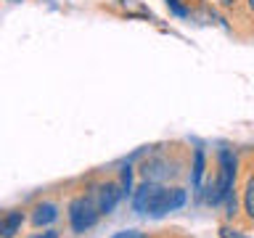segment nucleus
<instances>
[{
  "label": "nucleus",
  "instance_id": "nucleus-1",
  "mask_svg": "<svg viewBox=\"0 0 254 238\" xmlns=\"http://www.w3.org/2000/svg\"><path fill=\"white\" fill-rule=\"evenodd\" d=\"M98 206L93 204V198H74L69 206V222H71V230L74 233H85V230H90L95 225V220H98Z\"/></svg>",
  "mask_w": 254,
  "mask_h": 238
},
{
  "label": "nucleus",
  "instance_id": "nucleus-2",
  "mask_svg": "<svg viewBox=\"0 0 254 238\" xmlns=\"http://www.w3.org/2000/svg\"><path fill=\"white\" fill-rule=\"evenodd\" d=\"M186 204V190L183 188H162L159 185V190L154 193V198H151V204H148V212L151 217H164L167 212H175V209H180V206Z\"/></svg>",
  "mask_w": 254,
  "mask_h": 238
},
{
  "label": "nucleus",
  "instance_id": "nucleus-3",
  "mask_svg": "<svg viewBox=\"0 0 254 238\" xmlns=\"http://www.w3.org/2000/svg\"><path fill=\"white\" fill-rule=\"evenodd\" d=\"M233 182H236V159L230 151L222 148L220 151V180H217L222 201H230V198H233Z\"/></svg>",
  "mask_w": 254,
  "mask_h": 238
},
{
  "label": "nucleus",
  "instance_id": "nucleus-4",
  "mask_svg": "<svg viewBox=\"0 0 254 238\" xmlns=\"http://www.w3.org/2000/svg\"><path fill=\"white\" fill-rule=\"evenodd\" d=\"M119 198H122V188H119L117 182H106V185H101V190H98V209L103 214L114 212Z\"/></svg>",
  "mask_w": 254,
  "mask_h": 238
},
{
  "label": "nucleus",
  "instance_id": "nucleus-5",
  "mask_svg": "<svg viewBox=\"0 0 254 238\" xmlns=\"http://www.w3.org/2000/svg\"><path fill=\"white\" fill-rule=\"evenodd\" d=\"M159 190L156 182H151L146 180L143 185L135 190V196H132V206H135V212H140V214H146L148 212V204H151V198H154V193Z\"/></svg>",
  "mask_w": 254,
  "mask_h": 238
},
{
  "label": "nucleus",
  "instance_id": "nucleus-6",
  "mask_svg": "<svg viewBox=\"0 0 254 238\" xmlns=\"http://www.w3.org/2000/svg\"><path fill=\"white\" fill-rule=\"evenodd\" d=\"M59 217V209H56V204H40L37 209H35V214H32V222L40 228V225H51V222Z\"/></svg>",
  "mask_w": 254,
  "mask_h": 238
},
{
  "label": "nucleus",
  "instance_id": "nucleus-7",
  "mask_svg": "<svg viewBox=\"0 0 254 238\" xmlns=\"http://www.w3.org/2000/svg\"><path fill=\"white\" fill-rule=\"evenodd\" d=\"M21 212H8L5 214V220H3V225H0V233H3V238H13L16 236V230L21 228Z\"/></svg>",
  "mask_w": 254,
  "mask_h": 238
},
{
  "label": "nucleus",
  "instance_id": "nucleus-8",
  "mask_svg": "<svg viewBox=\"0 0 254 238\" xmlns=\"http://www.w3.org/2000/svg\"><path fill=\"white\" fill-rule=\"evenodd\" d=\"M201 178H204V151L196 148L193 154V172H190V180H193V188H201Z\"/></svg>",
  "mask_w": 254,
  "mask_h": 238
},
{
  "label": "nucleus",
  "instance_id": "nucleus-9",
  "mask_svg": "<svg viewBox=\"0 0 254 238\" xmlns=\"http://www.w3.org/2000/svg\"><path fill=\"white\" fill-rule=\"evenodd\" d=\"M244 212L249 214V220H254V175L246 180V188H244Z\"/></svg>",
  "mask_w": 254,
  "mask_h": 238
},
{
  "label": "nucleus",
  "instance_id": "nucleus-10",
  "mask_svg": "<svg viewBox=\"0 0 254 238\" xmlns=\"http://www.w3.org/2000/svg\"><path fill=\"white\" fill-rule=\"evenodd\" d=\"M132 193V167L127 164L122 167V196H130Z\"/></svg>",
  "mask_w": 254,
  "mask_h": 238
},
{
  "label": "nucleus",
  "instance_id": "nucleus-11",
  "mask_svg": "<svg viewBox=\"0 0 254 238\" xmlns=\"http://www.w3.org/2000/svg\"><path fill=\"white\" fill-rule=\"evenodd\" d=\"M220 236H222V238H244L241 233H236V230H230V228H222Z\"/></svg>",
  "mask_w": 254,
  "mask_h": 238
},
{
  "label": "nucleus",
  "instance_id": "nucleus-12",
  "mask_svg": "<svg viewBox=\"0 0 254 238\" xmlns=\"http://www.w3.org/2000/svg\"><path fill=\"white\" fill-rule=\"evenodd\" d=\"M35 238H59V233H56V230H48V233H43V236H35Z\"/></svg>",
  "mask_w": 254,
  "mask_h": 238
},
{
  "label": "nucleus",
  "instance_id": "nucleus-13",
  "mask_svg": "<svg viewBox=\"0 0 254 238\" xmlns=\"http://www.w3.org/2000/svg\"><path fill=\"white\" fill-rule=\"evenodd\" d=\"M249 11H254V0H249Z\"/></svg>",
  "mask_w": 254,
  "mask_h": 238
},
{
  "label": "nucleus",
  "instance_id": "nucleus-14",
  "mask_svg": "<svg viewBox=\"0 0 254 238\" xmlns=\"http://www.w3.org/2000/svg\"><path fill=\"white\" fill-rule=\"evenodd\" d=\"M222 3H225V5H230V3H233V0H222Z\"/></svg>",
  "mask_w": 254,
  "mask_h": 238
},
{
  "label": "nucleus",
  "instance_id": "nucleus-15",
  "mask_svg": "<svg viewBox=\"0 0 254 238\" xmlns=\"http://www.w3.org/2000/svg\"><path fill=\"white\" fill-rule=\"evenodd\" d=\"M11 3H21V0H11Z\"/></svg>",
  "mask_w": 254,
  "mask_h": 238
}]
</instances>
